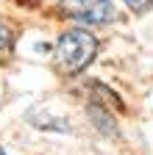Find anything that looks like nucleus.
I'll list each match as a JSON object with an SVG mask.
<instances>
[{"label": "nucleus", "instance_id": "3", "mask_svg": "<svg viewBox=\"0 0 153 155\" xmlns=\"http://www.w3.org/2000/svg\"><path fill=\"white\" fill-rule=\"evenodd\" d=\"M11 50H14V31H11V25H6L0 19V64L9 61Z\"/></svg>", "mask_w": 153, "mask_h": 155}, {"label": "nucleus", "instance_id": "1", "mask_svg": "<svg viewBox=\"0 0 153 155\" xmlns=\"http://www.w3.org/2000/svg\"><path fill=\"white\" fill-rule=\"evenodd\" d=\"M98 55V39L86 28H70L56 42V64L64 75L84 72Z\"/></svg>", "mask_w": 153, "mask_h": 155}, {"label": "nucleus", "instance_id": "2", "mask_svg": "<svg viewBox=\"0 0 153 155\" xmlns=\"http://www.w3.org/2000/svg\"><path fill=\"white\" fill-rule=\"evenodd\" d=\"M67 17L86 25H106L114 17V0H61Z\"/></svg>", "mask_w": 153, "mask_h": 155}, {"label": "nucleus", "instance_id": "4", "mask_svg": "<svg viewBox=\"0 0 153 155\" xmlns=\"http://www.w3.org/2000/svg\"><path fill=\"white\" fill-rule=\"evenodd\" d=\"M123 3H125L134 14H145V11L153 8V0H123Z\"/></svg>", "mask_w": 153, "mask_h": 155}, {"label": "nucleus", "instance_id": "5", "mask_svg": "<svg viewBox=\"0 0 153 155\" xmlns=\"http://www.w3.org/2000/svg\"><path fill=\"white\" fill-rule=\"evenodd\" d=\"M0 155H6V150H3V147H0Z\"/></svg>", "mask_w": 153, "mask_h": 155}]
</instances>
